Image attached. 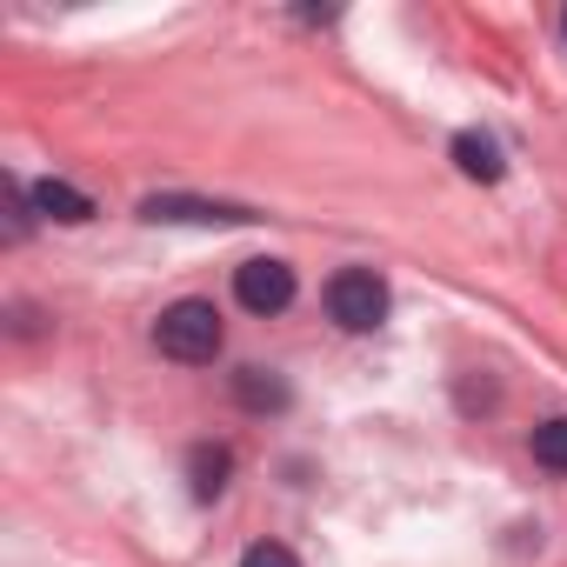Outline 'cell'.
Instances as JSON below:
<instances>
[{
  "mask_svg": "<svg viewBox=\"0 0 567 567\" xmlns=\"http://www.w3.org/2000/svg\"><path fill=\"white\" fill-rule=\"evenodd\" d=\"M454 167H461L467 181H501V174H507V161H501V147H494L487 134H454Z\"/></svg>",
  "mask_w": 567,
  "mask_h": 567,
  "instance_id": "ba28073f",
  "label": "cell"
},
{
  "mask_svg": "<svg viewBox=\"0 0 567 567\" xmlns=\"http://www.w3.org/2000/svg\"><path fill=\"white\" fill-rule=\"evenodd\" d=\"M240 567H301V560L280 547V540H254V547L240 554Z\"/></svg>",
  "mask_w": 567,
  "mask_h": 567,
  "instance_id": "8fae6325",
  "label": "cell"
},
{
  "mask_svg": "<svg viewBox=\"0 0 567 567\" xmlns=\"http://www.w3.org/2000/svg\"><path fill=\"white\" fill-rule=\"evenodd\" d=\"M234 401L247 414H280L288 408V381H280L274 368H234Z\"/></svg>",
  "mask_w": 567,
  "mask_h": 567,
  "instance_id": "8992f818",
  "label": "cell"
},
{
  "mask_svg": "<svg viewBox=\"0 0 567 567\" xmlns=\"http://www.w3.org/2000/svg\"><path fill=\"white\" fill-rule=\"evenodd\" d=\"M234 295H240L247 315H280V308L295 301V267H288V260H274V254L240 260V267H234Z\"/></svg>",
  "mask_w": 567,
  "mask_h": 567,
  "instance_id": "277c9868",
  "label": "cell"
},
{
  "mask_svg": "<svg viewBox=\"0 0 567 567\" xmlns=\"http://www.w3.org/2000/svg\"><path fill=\"white\" fill-rule=\"evenodd\" d=\"M527 447H534V461H540L547 474H567V414H554V421H540Z\"/></svg>",
  "mask_w": 567,
  "mask_h": 567,
  "instance_id": "9c48e42d",
  "label": "cell"
},
{
  "mask_svg": "<svg viewBox=\"0 0 567 567\" xmlns=\"http://www.w3.org/2000/svg\"><path fill=\"white\" fill-rule=\"evenodd\" d=\"M227 474H234V447L200 441V447L187 454V487H194V501H220V494H227Z\"/></svg>",
  "mask_w": 567,
  "mask_h": 567,
  "instance_id": "5b68a950",
  "label": "cell"
},
{
  "mask_svg": "<svg viewBox=\"0 0 567 567\" xmlns=\"http://www.w3.org/2000/svg\"><path fill=\"white\" fill-rule=\"evenodd\" d=\"M0 200H8V240H28V227H34V194H28L14 174H0Z\"/></svg>",
  "mask_w": 567,
  "mask_h": 567,
  "instance_id": "30bf717a",
  "label": "cell"
},
{
  "mask_svg": "<svg viewBox=\"0 0 567 567\" xmlns=\"http://www.w3.org/2000/svg\"><path fill=\"white\" fill-rule=\"evenodd\" d=\"M28 194H34V214H48V220H61V227L94 220V200H87L81 187H68V181H34Z\"/></svg>",
  "mask_w": 567,
  "mask_h": 567,
  "instance_id": "52a82bcc",
  "label": "cell"
},
{
  "mask_svg": "<svg viewBox=\"0 0 567 567\" xmlns=\"http://www.w3.org/2000/svg\"><path fill=\"white\" fill-rule=\"evenodd\" d=\"M154 348L181 368H207L220 348H227V328L214 315V301H174L161 321H154Z\"/></svg>",
  "mask_w": 567,
  "mask_h": 567,
  "instance_id": "6da1fadb",
  "label": "cell"
},
{
  "mask_svg": "<svg viewBox=\"0 0 567 567\" xmlns=\"http://www.w3.org/2000/svg\"><path fill=\"white\" fill-rule=\"evenodd\" d=\"M328 315H334V328H348V334L381 328V321H388V280H381L374 267H341V274L328 280Z\"/></svg>",
  "mask_w": 567,
  "mask_h": 567,
  "instance_id": "7a4b0ae2",
  "label": "cell"
},
{
  "mask_svg": "<svg viewBox=\"0 0 567 567\" xmlns=\"http://www.w3.org/2000/svg\"><path fill=\"white\" fill-rule=\"evenodd\" d=\"M141 220L154 227H254L260 214L240 207V200H200V194H147L141 200Z\"/></svg>",
  "mask_w": 567,
  "mask_h": 567,
  "instance_id": "3957f363",
  "label": "cell"
},
{
  "mask_svg": "<svg viewBox=\"0 0 567 567\" xmlns=\"http://www.w3.org/2000/svg\"><path fill=\"white\" fill-rule=\"evenodd\" d=\"M560 41H567V14H560Z\"/></svg>",
  "mask_w": 567,
  "mask_h": 567,
  "instance_id": "7c38bea8",
  "label": "cell"
}]
</instances>
